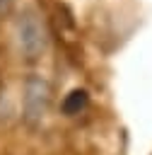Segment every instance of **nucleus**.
I'll use <instances>...</instances> for the list:
<instances>
[{
	"mask_svg": "<svg viewBox=\"0 0 152 155\" xmlns=\"http://www.w3.org/2000/svg\"><path fill=\"white\" fill-rule=\"evenodd\" d=\"M14 39H17V48L22 51L24 58H29V61L39 58L48 44V31H46L43 19L34 10H24L14 22Z\"/></svg>",
	"mask_w": 152,
	"mask_h": 155,
	"instance_id": "nucleus-1",
	"label": "nucleus"
},
{
	"mask_svg": "<svg viewBox=\"0 0 152 155\" xmlns=\"http://www.w3.org/2000/svg\"><path fill=\"white\" fill-rule=\"evenodd\" d=\"M24 121L29 126H39L48 111V104H51V87L43 78L39 75H31L27 78L24 82Z\"/></svg>",
	"mask_w": 152,
	"mask_h": 155,
	"instance_id": "nucleus-2",
	"label": "nucleus"
},
{
	"mask_svg": "<svg viewBox=\"0 0 152 155\" xmlns=\"http://www.w3.org/2000/svg\"><path fill=\"white\" fill-rule=\"evenodd\" d=\"M87 104H89V94H87L84 90H72V92H68V94H65V99H63L60 109H63V114H65V116H75V114L84 111V109H87Z\"/></svg>",
	"mask_w": 152,
	"mask_h": 155,
	"instance_id": "nucleus-3",
	"label": "nucleus"
},
{
	"mask_svg": "<svg viewBox=\"0 0 152 155\" xmlns=\"http://www.w3.org/2000/svg\"><path fill=\"white\" fill-rule=\"evenodd\" d=\"M12 2H14V0H0V17L12 10Z\"/></svg>",
	"mask_w": 152,
	"mask_h": 155,
	"instance_id": "nucleus-4",
	"label": "nucleus"
}]
</instances>
